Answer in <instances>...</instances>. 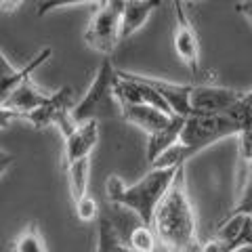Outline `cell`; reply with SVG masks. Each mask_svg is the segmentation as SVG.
I'll return each instance as SVG.
<instances>
[{
  "label": "cell",
  "mask_w": 252,
  "mask_h": 252,
  "mask_svg": "<svg viewBox=\"0 0 252 252\" xmlns=\"http://www.w3.org/2000/svg\"><path fill=\"white\" fill-rule=\"evenodd\" d=\"M122 118L126 122L139 126L141 130L147 132V137L164 130L172 122L175 114H168L160 107L154 105H135V103H124L122 105Z\"/></svg>",
  "instance_id": "11"
},
{
  "label": "cell",
  "mask_w": 252,
  "mask_h": 252,
  "mask_svg": "<svg viewBox=\"0 0 252 252\" xmlns=\"http://www.w3.org/2000/svg\"><path fill=\"white\" fill-rule=\"evenodd\" d=\"M240 124L235 118L225 114H193L185 120V126L179 135V141L170 145L166 152L152 162V168H170V166H185L187 160L198 156L212 143L227 137H238Z\"/></svg>",
  "instance_id": "2"
},
{
  "label": "cell",
  "mask_w": 252,
  "mask_h": 252,
  "mask_svg": "<svg viewBox=\"0 0 252 252\" xmlns=\"http://www.w3.org/2000/svg\"><path fill=\"white\" fill-rule=\"evenodd\" d=\"M116 252H135V250L128 248V246H124L122 240H118V244H116Z\"/></svg>",
  "instance_id": "25"
},
{
  "label": "cell",
  "mask_w": 252,
  "mask_h": 252,
  "mask_svg": "<svg viewBox=\"0 0 252 252\" xmlns=\"http://www.w3.org/2000/svg\"><path fill=\"white\" fill-rule=\"evenodd\" d=\"M128 248H132L135 252H156L158 246H160V240L154 231L152 225H143L141 223L135 229H130L128 233Z\"/></svg>",
  "instance_id": "18"
},
{
  "label": "cell",
  "mask_w": 252,
  "mask_h": 252,
  "mask_svg": "<svg viewBox=\"0 0 252 252\" xmlns=\"http://www.w3.org/2000/svg\"><path fill=\"white\" fill-rule=\"evenodd\" d=\"M86 2H97V0H42L38 4V17H44V15H49L57 9H65V6H74V4H86Z\"/></svg>",
  "instance_id": "22"
},
{
  "label": "cell",
  "mask_w": 252,
  "mask_h": 252,
  "mask_svg": "<svg viewBox=\"0 0 252 252\" xmlns=\"http://www.w3.org/2000/svg\"><path fill=\"white\" fill-rule=\"evenodd\" d=\"M74 210H76V217L84 220V223H91V220L99 219V204L91 193H86L84 198L74 202Z\"/></svg>",
  "instance_id": "21"
},
{
  "label": "cell",
  "mask_w": 252,
  "mask_h": 252,
  "mask_svg": "<svg viewBox=\"0 0 252 252\" xmlns=\"http://www.w3.org/2000/svg\"><path fill=\"white\" fill-rule=\"evenodd\" d=\"M175 17H177L175 53L189 72L193 76H198L200 74V38H198V32H195L193 23L189 21L181 0H175Z\"/></svg>",
  "instance_id": "7"
},
{
  "label": "cell",
  "mask_w": 252,
  "mask_h": 252,
  "mask_svg": "<svg viewBox=\"0 0 252 252\" xmlns=\"http://www.w3.org/2000/svg\"><path fill=\"white\" fill-rule=\"evenodd\" d=\"M116 82H118V69L114 67L112 59L105 57L101 61L86 94L74 105L72 109L74 120L89 122V120H101V118L122 116V105L116 97Z\"/></svg>",
  "instance_id": "4"
},
{
  "label": "cell",
  "mask_w": 252,
  "mask_h": 252,
  "mask_svg": "<svg viewBox=\"0 0 252 252\" xmlns=\"http://www.w3.org/2000/svg\"><path fill=\"white\" fill-rule=\"evenodd\" d=\"M122 11H124V0H101L97 13L91 19L89 28L84 32V42L91 46L93 51L109 57L120 38L122 28Z\"/></svg>",
  "instance_id": "5"
},
{
  "label": "cell",
  "mask_w": 252,
  "mask_h": 252,
  "mask_svg": "<svg viewBox=\"0 0 252 252\" xmlns=\"http://www.w3.org/2000/svg\"><path fill=\"white\" fill-rule=\"evenodd\" d=\"M160 4L162 0H124L122 28H120L122 40H128L130 36H135Z\"/></svg>",
  "instance_id": "14"
},
{
  "label": "cell",
  "mask_w": 252,
  "mask_h": 252,
  "mask_svg": "<svg viewBox=\"0 0 252 252\" xmlns=\"http://www.w3.org/2000/svg\"><path fill=\"white\" fill-rule=\"evenodd\" d=\"M229 114L240 124V132L252 135V89L242 94V99L229 109Z\"/></svg>",
  "instance_id": "19"
},
{
  "label": "cell",
  "mask_w": 252,
  "mask_h": 252,
  "mask_svg": "<svg viewBox=\"0 0 252 252\" xmlns=\"http://www.w3.org/2000/svg\"><path fill=\"white\" fill-rule=\"evenodd\" d=\"M143 80L152 84L154 89L168 101V105L175 114L185 116V118H189L193 114V109H191V89H193V84H175V82L160 80V78H149V76H143Z\"/></svg>",
  "instance_id": "13"
},
{
  "label": "cell",
  "mask_w": 252,
  "mask_h": 252,
  "mask_svg": "<svg viewBox=\"0 0 252 252\" xmlns=\"http://www.w3.org/2000/svg\"><path fill=\"white\" fill-rule=\"evenodd\" d=\"M51 97L49 91H42L40 86H36L32 82V78L26 82H21L17 89L11 94H6L4 99H0V112H2V124L6 122V118H21L23 114L32 112V109L40 107L42 103H46Z\"/></svg>",
  "instance_id": "9"
},
{
  "label": "cell",
  "mask_w": 252,
  "mask_h": 252,
  "mask_svg": "<svg viewBox=\"0 0 252 252\" xmlns=\"http://www.w3.org/2000/svg\"><path fill=\"white\" fill-rule=\"evenodd\" d=\"M118 235L114 225L109 223V219L99 217V244H97V252H116V244H118Z\"/></svg>",
  "instance_id": "20"
},
{
  "label": "cell",
  "mask_w": 252,
  "mask_h": 252,
  "mask_svg": "<svg viewBox=\"0 0 252 252\" xmlns=\"http://www.w3.org/2000/svg\"><path fill=\"white\" fill-rule=\"evenodd\" d=\"M181 166L170 168H152L143 179H139L132 185H124L120 177L112 175L105 181L107 200L122 208H130L143 225H152L156 210L168 193V189L175 181Z\"/></svg>",
  "instance_id": "3"
},
{
  "label": "cell",
  "mask_w": 252,
  "mask_h": 252,
  "mask_svg": "<svg viewBox=\"0 0 252 252\" xmlns=\"http://www.w3.org/2000/svg\"><path fill=\"white\" fill-rule=\"evenodd\" d=\"M99 120L89 122H76L72 118V112L63 114L57 120V128L63 135V143H65V152H63V164L69 166L72 162L80 160V158H89L99 141Z\"/></svg>",
  "instance_id": "6"
},
{
  "label": "cell",
  "mask_w": 252,
  "mask_h": 252,
  "mask_svg": "<svg viewBox=\"0 0 252 252\" xmlns=\"http://www.w3.org/2000/svg\"><path fill=\"white\" fill-rule=\"evenodd\" d=\"M13 250L15 252H49L44 235L40 233L36 223H30L26 229L17 235V240L13 242Z\"/></svg>",
  "instance_id": "17"
},
{
  "label": "cell",
  "mask_w": 252,
  "mask_h": 252,
  "mask_svg": "<svg viewBox=\"0 0 252 252\" xmlns=\"http://www.w3.org/2000/svg\"><path fill=\"white\" fill-rule=\"evenodd\" d=\"M67 170V183H69V195L72 202H78L89 193V181H91V156L89 158H80V160L72 162Z\"/></svg>",
  "instance_id": "16"
},
{
  "label": "cell",
  "mask_w": 252,
  "mask_h": 252,
  "mask_svg": "<svg viewBox=\"0 0 252 252\" xmlns=\"http://www.w3.org/2000/svg\"><path fill=\"white\" fill-rule=\"evenodd\" d=\"M154 231L164 252H200L198 225L185 183V166H181L175 181L164 195L154 217Z\"/></svg>",
  "instance_id": "1"
},
{
  "label": "cell",
  "mask_w": 252,
  "mask_h": 252,
  "mask_svg": "<svg viewBox=\"0 0 252 252\" xmlns=\"http://www.w3.org/2000/svg\"><path fill=\"white\" fill-rule=\"evenodd\" d=\"M242 94L227 86L198 82L191 89V109L193 114H225L242 99Z\"/></svg>",
  "instance_id": "8"
},
{
  "label": "cell",
  "mask_w": 252,
  "mask_h": 252,
  "mask_svg": "<svg viewBox=\"0 0 252 252\" xmlns=\"http://www.w3.org/2000/svg\"><path fill=\"white\" fill-rule=\"evenodd\" d=\"M21 2H23V0H0V6H2L4 13H11V11L17 9Z\"/></svg>",
  "instance_id": "24"
},
{
  "label": "cell",
  "mask_w": 252,
  "mask_h": 252,
  "mask_svg": "<svg viewBox=\"0 0 252 252\" xmlns=\"http://www.w3.org/2000/svg\"><path fill=\"white\" fill-rule=\"evenodd\" d=\"M235 252H252V246H242V248H238Z\"/></svg>",
  "instance_id": "26"
},
{
  "label": "cell",
  "mask_w": 252,
  "mask_h": 252,
  "mask_svg": "<svg viewBox=\"0 0 252 252\" xmlns=\"http://www.w3.org/2000/svg\"><path fill=\"white\" fill-rule=\"evenodd\" d=\"M74 94H72V89L69 86H63V89L51 93V97L46 103H42L40 107L32 109V112L23 114L19 120H28L34 128H46V126H55L57 124V120L74 109Z\"/></svg>",
  "instance_id": "10"
},
{
  "label": "cell",
  "mask_w": 252,
  "mask_h": 252,
  "mask_svg": "<svg viewBox=\"0 0 252 252\" xmlns=\"http://www.w3.org/2000/svg\"><path fill=\"white\" fill-rule=\"evenodd\" d=\"M235 11L244 15V17L252 23V0H240V2L235 4Z\"/></svg>",
  "instance_id": "23"
},
{
  "label": "cell",
  "mask_w": 252,
  "mask_h": 252,
  "mask_svg": "<svg viewBox=\"0 0 252 252\" xmlns=\"http://www.w3.org/2000/svg\"><path fill=\"white\" fill-rule=\"evenodd\" d=\"M51 55H53V49H51V46H44V49L38 53L32 61H28L21 69H13L9 65V61L4 59V55H2V61H0V63H2V76H0V99H4L6 94H11L21 82L30 80L32 74H34L46 59H51Z\"/></svg>",
  "instance_id": "12"
},
{
  "label": "cell",
  "mask_w": 252,
  "mask_h": 252,
  "mask_svg": "<svg viewBox=\"0 0 252 252\" xmlns=\"http://www.w3.org/2000/svg\"><path fill=\"white\" fill-rule=\"evenodd\" d=\"M185 120H187L185 116L175 114L172 122L166 126V128L149 137V141H147V162H149V164H152L162 152H166L170 145L177 143L181 130H183V126H185Z\"/></svg>",
  "instance_id": "15"
}]
</instances>
